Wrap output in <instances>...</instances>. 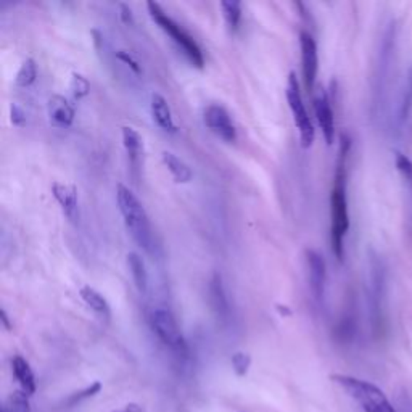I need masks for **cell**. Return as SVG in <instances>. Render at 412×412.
I'll use <instances>...</instances> for the list:
<instances>
[{
  "label": "cell",
  "instance_id": "cell-1",
  "mask_svg": "<svg viewBox=\"0 0 412 412\" xmlns=\"http://www.w3.org/2000/svg\"><path fill=\"white\" fill-rule=\"evenodd\" d=\"M349 148H352V141H349L347 134H342V137H340V150L330 195V243L332 252L338 261H343L345 258V237H347L349 229V213L347 198V166Z\"/></svg>",
  "mask_w": 412,
  "mask_h": 412
},
{
  "label": "cell",
  "instance_id": "cell-2",
  "mask_svg": "<svg viewBox=\"0 0 412 412\" xmlns=\"http://www.w3.org/2000/svg\"><path fill=\"white\" fill-rule=\"evenodd\" d=\"M116 202H118L120 213L122 216V221H124L127 232L131 233L132 240L139 247L147 250V252H152V226H150L148 214L141 203V200L136 197V193L129 187L118 184V187H116Z\"/></svg>",
  "mask_w": 412,
  "mask_h": 412
},
{
  "label": "cell",
  "instance_id": "cell-3",
  "mask_svg": "<svg viewBox=\"0 0 412 412\" xmlns=\"http://www.w3.org/2000/svg\"><path fill=\"white\" fill-rule=\"evenodd\" d=\"M330 378L349 398H353L364 412H398L390 403L385 393L374 383L343 374H333Z\"/></svg>",
  "mask_w": 412,
  "mask_h": 412
},
{
  "label": "cell",
  "instance_id": "cell-4",
  "mask_svg": "<svg viewBox=\"0 0 412 412\" xmlns=\"http://www.w3.org/2000/svg\"><path fill=\"white\" fill-rule=\"evenodd\" d=\"M147 8L150 16H152V20L172 39V41H174L176 46L182 50L184 55H186L187 60L191 61L195 68L202 70L205 66V57L198 42L195 41L177 21L172 20L171 16L160 7V4L148 2Z\"/></svg>",
  "mask_w": 412,
  "mask_h": 412
},
{
  "label": "cell",
  "instance_id": "cell-5",
  "mask_svg": "<svg viewBox=\"0 0 412 412\" xmlns=\"http://www.w3.org/2000/svg\"><path fill=\"white\" fill-rule=\"evenodd\" d=\"M285 96H287L288 107H290V110H292L293 122L298 129V136H300V142H302V147L309 148L314 143L316 131H314V124H313V121H311L308 110H306L304 103H303L302 91H300V84H298L297 75L295 73L288 75Z\"/></svg>",
  "mask_w": 412,
  "mask_h": 412
},
{
  "label": "cell",
  "instance_id": "cell-6",
  "mask_svg": "<svg viewBox=\"0 0 412 412\" xmlns=\"http://www.w3.org/2000/svg\"><path fill=\"white\" fill-rule=\"evenodd\" d=\"M150 326H152L155 335L158 337V340L165 347H168L172 352L177 353L187 352L186 338H184V333L171 311L163 308L153 309L152 314H150Z\"/></svg>",
  "mask_w": 412,
  "mask_h": 412
},
{
  "label": "cell",
  "instance_id": "cell-7",
  "mask_svg": "<svg viewBox=\"0 0 412 412\" xmlns=\"http://www.w3.org/2000/svg\"><path fill=\"white\" fill-rule=\"evenodd\" d=\"M369 287H367V302H369L372 324H382V308L385 300V267L382 259L372 256L369 261Z\"/></svg>",
  "mask_w": 412,
  "mask_h": 412
},
{
  "label": "cell",
  "instance_id": "cell-8",
  "mask_svg": "<svg viewBox=\"0 0 412 412\" xmlns=\"http://www.w3.org/2000/svg\"><path fill=\"white\" fill-rule=\"evenodd\" d=\"M203 121L208 129L218 136L221 141L233 143L237 141V127L233 124L232 116L222 105L213 103L205 110Z\"/></svg>",
  "mask_w": 412,
  "mask_h": 412
},
{
  "label": "cell",
  "instance_id": "cell-9",
  "mask_svg": "<svg viewBox=\"0 0 412 412\" xmlns=\"http://www.w3.org/2000/svg\"><path fill=\"white\" fill-rule=\"evenodd\" d=\"M300 49H302V71L306 91L314 92L317 71H319V53L314 37L308 31L300 32Z\"/></svg>",
  "mask_w": 412,
  "mask_h": 412
},
{
  "label": "cell",
  "instance_id": "cell-10",
  "mask_svg": "<svg viewBox=\"0 0 412 412\" xmlns=\"http://www.w3.org/2000/svg\"><path fill=\"white\" fill-rule=\"evenodd\" d=\"M306 264H308L309 290L317 303L324 302L326 283H327V267L326 259L316 250H306Z\"/></svg>",
  "mask_w": 412,
  "mask_h": 412
},
{
  "label": "cell",
  "instance_id": "cell-11",
  "mask_svg": "<svg viewBox=\"0 0 412 412\" xmlns=\"http://www.w3.org/2000/svg\"><path fill=\"white\" fill-rule=\"evenodd\" d=\"M313 107L322 136H324L327 146H332L333 141H335V116H333L332 103L327 92H321L319 96L314 97Z\"/></svg>",
  "mask_w": 412,
  "mask_h": 412
},
{
  "label": "cell",
  "instance_id": "cell-12",
  "mask_svg": "<svg viewBox=\"0 0 412 412\" xmlns=\"http://www.w3.org/2000/svg\"><path fill=\"white\" fill-rule=\"evenodd\" d=\"M52 195L60 205L63 214L71 222H76L79 218V197H77V188L71 184L53 182L52 184Z\"/></svg>",
  "mask_w": 412,
  "mask_h": 412
},
{
  "label": "cell",
  "instance_id": "cell-13",
  "mask_svg": "<svg viewBox=\"0 0 412 412\" xmlns=\"http://www.w3.org/2000/svg\"><path fill=\"white\" fill-rule=\"evenodd\" d=\"M122 146H124L127 160H129L134 176H139L143 165V139L134 127H122Z\"/></svg>",
  "mask_w": 412,
  "mask_h": 412
},
{
  "label": "cell",
  "instance_id": "cell-14",
  "mask_svg": "<svg viewBox=\"0 0 412 412\" xmlns=\"http://www.w3.org/2000/svg\"><path fill=\"white\" fill-rule=\"evenodd\" d=\"M47 115L55 127L65 129L73 124L76 111L75 107L63 96H52L47 103Z\"/></svg>",
  "mask_w": 412,
  "mask_h": 412
},
{
  "label": "cell",
  "instance_id": "cell-15",
  "mask_svg": "<svg viewBox=\"0 0 412 412\" xmlns=\"http://www.w3.org/2000/svg\"><path fill=\"white\" fill-rule=\"evenodd\" d=\"M208 300H210L211 308H213V311L219 319H227V317H229L231 304H229V298H227V293L224 288V282H222V277L219 272H214L208 283Z\"/></svg>",
  "mask_w": 412,
  "mask_h": 412
},
{
  "label": "cell",
  "instance_id": "cell-16",
  "mask_svg": "<svg viewBox=\"0 0 412 412\" xmlns=\"http://www.w3.org/2000/svg\"><path fill=\"white\" fill-rule=\"evenodd\" d=\"M150 111H152V118L157 122L160 129L169 134L177 132V126L174 122V118H172L171 107L168 100L163 96H160V94H152V98H150Z\"/></svg>",
  "mask_w": 412,
  "mask_h": 412
},
{
  "label": "cell",
  "instance_id": "cell-17",
  "mask_svg": "<svg viewBox=\"0 0 412 412\" xmlns=\"http://www.w3.org/2000/svg\"><path fill=\"white\" fill-rule=\"evenodd\" d=\"M12 372H13V377L16 378V382H18L21 392L26 393L27 397H32L37 390L36 375L34 372H32L30 363H27L23 356H13Z\"/></svg>",
  "mask_w": 412,
  "mask_h": 412
},
{
  "label": "cell",
  "instance_id": "cell-18",
  "mask_svg": "<svg viewBox=\"0 0 412 412\" xmlns=\"http://www.w3.org/2000/svg\"><path fill=\"white\" fill-rule=\"evenodd\" d=\"M79 297L82 298V302L87 304V308L91 309L94 314H97L100 319L103 321H110L111 308H110V303L107 302V298H105L102 293L97 292L96 288L84 285L79 290Z\"/></svg>",
  "mask_w": 412,
  "mask_h": 412
},
{
  "label": "cell",
  "instance_id": "cell-19",
  "mask_svg": "<svg viewBox=\"0 0 412 412\" xmlns=\"http://www.w3.org/2000/svg\"><path fill=\"white\" fill-rule=\"evenodd\" d=\"M161 160H163L165 166L168 168L171 176L174 177V181L177 184H188L193 179L192 168L186 163V161L177 157V155L171 152H163L161 153Z\"/></svg>",
  "mask_w": 412,
  "mask_h": 412
},
{
  "label": "cell",
  "instance_id": "cell-20",
  "mask_svg": "<svg viewBox=\"0 0 412 412\" xmlns=\"http://www.w3.org/2000/svg\"><path fill=\"white\" fill-rule=\"evenodd\" d=\"M126 263H127V267H129L134 285H136V288L141 293H146L148 288V272H147L146 263H143V259L141 258V255L134 252L127 253Z\"/></svg>",
  "mask_w": 412,
  "mask_h": 412
},
{
  "label": "cell",
  "instance_id": "cell-21",
  "mask_svg": "<svg viewBox=\"0 0 412 412\" xmlns=\"http://www.w3.org/2000/svg\"><path fill=\"white\" fill-rule=\"evenodd\" d=\"M219 7L222 10V16H224L229 30L232 32H236L242 21V4L237 2V0H222Z\"/></svg>",
  "mask_w": 412,
  "mask_h": 412
},
{
  "label": "cell",
  "instance_id": "cell-22",
  "mask_svg": "<svg viewBox=\"0 0 412 412\" xmlns=\"http://www.w3.org/2000/svg\"><path fill=\"white\" fill-rule=\"evenodd\" d=\"M394 166H397L401 181H403L406 191H408L412 200V161L404 153L394 152Z\"/></svg>",
  "mask_w": 412,
  "mask_h": 412
},
{
  "label": "cell",
  "instance_id": "cell-23",
  "mask_svg": "<svg viewBox=\"0 0 412 412\" xmlns=\"http://www.w3.org/2000/svg\"><path fill=\"white\" fill-rule=\"evenodd\" d=\"M37 77V65L32 58H26L23 63H21L18 73H16L15 82L16 86L20 87H30L36 82Z\"/></svg>",
  "mask_w": 412,
  "mask_h": 412
},
{
  "label": "cell",
  "instance_id": "cell-24",
  "mask_svg": "<svg viewBox=\"0 0 412 412\" xmlns=\"http://www.w3.org/2000/svg\"><path fill=\"white\" fill-rule=\"evenodd\" d=\"M398 113H399L401 122L408 120L412 113V68L409 70L408 76H406L403 94H401V100H399Z\"/></svg>",
  "mask_w": 412,
  "mask_h": 412
},
{
  "label": "cell",
  "instance_id": "cell-25",
  "mask_svg": "<svg viewBox=\"0 0 412 412\" xmlns=\"http://www.w3.org/2000/svg\"><path fill=\"white\" fill-rule=\"evenodd\" d=\"M2 412H31L30 397L21 392V390H16V392H13L5 399Z\"/></svg>",
  "mask_w": 412,
  "mask_h": 412
},
{
  "label": "cell",
  "instance_id": "cell-26",
  "mask_svg": "<svg viewBox=\"0 0 412 412\" xmlns=\"http://www.w3.org/2000/svg\"><path fill=\"white\" fill-rule=\"evenodd\" d=\"M70 89L71 94H73L75 98H84L89 91H91V82L86 76H82L81 73H73L71 75V82H70Z\"/></svg>",
  "mask_w": 412,
  "mask_h": 412
},
{
  "label": "cell",
  "instance_id": "cell-27",
  "mask_svg": "<svg viewBox=\"0 0 412 412\" xmlns=\"http://www.w3.org/2000/svg\"><path fill=\"white\" fill-rule=\"evenodd\" d=\"M232 369L236 372L237 377H245L248 374L250 366H252V356L243 352H237L232 354Z\"/></svg>",
  "mask_w": 412,
  "mask_h": 412
},
{
  "label": "cell",
  "instance_id": "cell-28",
  "mask_svg": "<svg viewBox=\"0 0 412 412\" xmlns=\"http://www.w3.org/2000/svg\"><path fill=\"white\" fill-rule=\"evenodd\" d=\"M100 390H102V383H100V382H94V383H91V385H89V387H86L84 390H81V392H76V393L73 394V397L70 398L68 403H70V404L81 403V401L89 399V398H92V397H96V394L100 393Z\"/></svg>",
  "mask_w": 412,
  "mask_h": 412
},
{
  "label": "cell",
  "instance_id": "cell-29",
  "mask_svg": "<svg viewBox=\"0 0 412 412\" xmlns=\"http://www.w3.org/2000/svg\"><path fill=\"white\" fill-rule=\"evenodd\" d=\"M116 57H118V60H121L122 63L129 66V68L137 76L142 75V66H141V63H139V60L134 57L131 52H127V50H118V52H116Z\"/></svg>",
  "mask_w": 412,
  "mask_h": 412
},
{
  "label": "cell",
  "instance_id": "cell-30",
  "mask_svg": "<svg viewBox=\"0 0 412 412\" xmlns=\"http://www.w3.org/2000/svg\"><path fill=\"white\" fill-rule=\"evenodd\" d=\"M10 120H12L15 126H25L26 115L18 103L10 105Z\"/></svg>",
  "mask_w": 412,
  "mask_h": 412
},
{
  "label": "cell",
  "instance_id": "cell-31",
  "mask_svg": "<svg viewBox=\"0 0 412 412\" xmlns=\"http://www.w3.org/2000/svg\"><path fill=\"white\" fill-rule=\"evenodd\" d=\"M120 16L122 20V23L124 25H134V15H132V10L127 4H121L120 5Z\"/></svg>",
  "mask_w": 412,
  "mask_h": 412
},
{
  "label": "cell",
  "instance_id": "cell-32",
  "mask_svg": "<svg viewBox=\"0 0 412 412\" xmlns=\"http://www.w3.org/2000/svg\"><path fill=\"white\" fill-rule=\"evenodd\" d=\"M115 412H146V411H143L139 404L131 403V404H127L122 411H115Z\"/></svg>",
  "mask_w": 412,
  "mask_h": 412
},
{
  "label": "cell",
  "instance_id": "cell-33",
  "mask_svg": "<svg viewBox=\"0 0 412 412\" xmlns=\"http://www.w3.org/2000/svg\"><path fill=\"white\" fill-rule=\"evenodd\" d=\"M0 316H2V324H4V327L7 328V330H12V324H10V319H8L7 313H5V309L0 311Z\"/></svg>",
  "mask_w": 412,
  "mask_h": 412
},
{
  "label": "cell",
  "instance_id": "cell-34",
  "mask_svg": "<svg viewBox=\"0 0 412 412\" xmlns=\"http://www.w3.org/2000/svg\"><path fill=\"white\" fill-rule=\"evenodd\" d=\"M277 308H279V311L282 314H287V316H290L292 314V311L287 308V306H277Z\"/></svg>",
  "mask_w": 412,
  "mask_h": 412
}]
</instances>
